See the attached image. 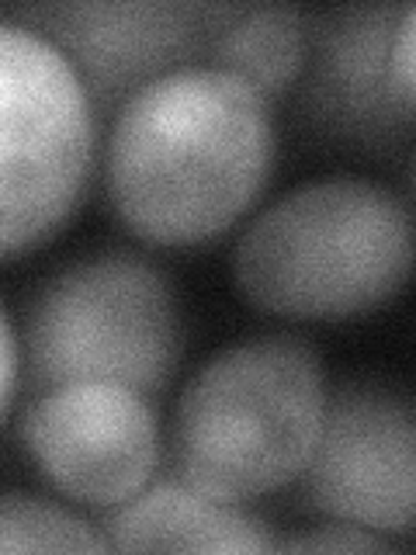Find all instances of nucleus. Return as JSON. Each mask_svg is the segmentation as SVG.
Wrapping results in <instances>:
<instances>
[{
	"label": "nucleus",
	"mask_w": 416,
	"mask_h": 555,
	"mask_svg": "<svg viewBox=\"0 0 416 555\" xmlns=\"http://www.w3.org/2000/svg\"><path fill=\"white\" fill-rule=\"evenodd\" d=\"M22 438L52 486L94 507H121L146 490L160 459L153 406L118 382H69L42 392Z\"/></svg>",
	"instance_id": "6"
},
{
	"label": "nucleus",
	"mask_w": 416,
	"mask_h": 555,
	"mask_svg": "<svg viewBox=\"0 0 416 555\" xmlns=\"http://www.w3.org/2000/svg\"><path fill=\"white\" fill-rule=\"evenodd\" d=\"M0 548L17 552H108L112 542L101 538L87 520L56 503L28 493H8L0 511Z\"/></svg>",
	"instance_id": "12"
},
{
	"label": "nucleus",
	"mask_w": 416,
	"mask_h": 555,
	"mask_svg": "<svg viewBox=\"0 0 416 555\" xmlns=\"http://www.w3.org/2000/svg\"><path fill=\"white\" fill-rule=\"evenodd\" d=\"M410 181H413V191H416V153H413V167H410Z\"/></svg>",
	"instance_id": "16"
},
{
	"label": "nucleus",
	"mask_w": 416,
	"mask_h": 555,
	"mask_svg": "<svg viewBox=\"0 0 416 555\" xmlns=\"http://www.w3.org/2000/svg\"><path fill=\"white\" fill-rule=\"evenodd\" d=\"M406 8H343L316 28V66L306 91L309 115L351 139H392L416 118L395 80L392 42Z\"/></svg>",
	"instance_id": "9"
},
{
	"label": "nucleus",
	"mask_w": 416,
	"mask_h": 555,
	"mask_svg": "<svg viewBox=\"0 0 416 555\" xmlns=\"http://www.w3.org/2000/svg\"><path fill=\"white\" fill-rule=\"evenodd\" d=\"M392 66H395V80L406 91V98L416 104V4L403 11L395 28V42H392Z\"/></svg>",
	"instance_id": "14"
},
{
	"label": "nucleus",
	"mask_w": 416,
	"mask_h": 555,
	"mask_svg": "<svg viewBox=\"0 0 416 555\" xmlns=\"http://www.w3.org/2000/svg\"><path fill=\"white\" fill-rule=\"evenodd\" d=\"M181 354L170 282L132 254H98L49 278L28 317L31 382H118L156 392Z\"/></svg>",
	"instance_id": "4"
},
{
	"label": "nucleus",
	"mask_w": 416,
	"mask_h": 555,
	"mask_svg": "<svg viewBox=\"0 0 416 555\" xmlns=\"http://www.w3.org/2000/svg\"><path fill=\"white\" fill-rule=\"evenodd\" d=\"M302 476L316 511L358 528L406 531L416 525V413L392 392L343 386L326 399Z\"/></svg>",
	"instance_id": "7"
},
{
	"label": "nucleus",
	"mask_w": 416,
	"mask_h": 555,
	"mask_svg": "<svg viewBox=\"0 0 416 555\" xmlns=\"http://www.w3.org/2000/svg\"><path fill=\"white\" fill-rule=\"evenodd\" d=\"M108 542L121 552H271L277 542L257 517L191 482H160L108 517Z\"/></svg>",
	"instance_id": "10"
},
{
	"label": "nucleus",
	"mask_w": 416,
	"mask_h": 555,
	"mask_svg": "<svg viewBox=\"0 0 416 555\" xmlns=\"http://www.w3.org/2000/svg\"><path fill=\"white\" fill-rule=\"evenodd\" d=\"M233 4H56L25 11L56 42L101 101L132 98L146 83L212 49Z\"/></svg>",
	"instance_id": "8"
},
{
	"label": "nucleus",
	"mask_w": 416,
	"mask_h": 555,
	"mask_svg": "<svg viewBox=\"0 0 416 555\" xmlns=\"http://www.w3.org/2000/svg\"><path fill=\"white\" fill-rule=\"evenodd\" d=\"M0 222L14 257L69 216L94 153L87 83L31 25H0Z\"/></svg>",
	"instance_id": "5"
},
{
	"label": "nucleus",
	"mask_w": 416,
	"mask_h": 555,
	"mask_svg": "<svg viewBox=\"0 0 416 555\" xmlns=\"http://www.w3.org/2000/svg\"><path fill=\"white\" fill-rule=\"evenodd\" d=\"M268 98L216 66H181L135 91L108 139V195L132 233L198 243L222 233L268 178Z\"/></svg>",
	"instance_id": "1"
},
{
	"label": "nucleus",
	"mask_w": 416,
	"mask_h": 555,
	"mask_svg": "<svg viewBox=\"0 0 416 555\" xmlns=\"http://www.w3.org/2000/svg\"><path fill=\"white\" fill-rule=\"evenodd\" d=\"M416 264V222L403 198L364 178L288 191L239 236L233 274L277 317L337 320L375 309Z\"/></svg>",
	"instance_id": "2"
},
{
	"label": "nucleus",
	"mask_w": 416,
	"mask_h": 555,
	"mask_svg": "<svg viewBox=\"0 0 416 555\" xmlns=\"http://www.w3.org/2000/svg\"><path fill=\"white\" fill-rule=\"evenodd\" d=\"M323 416V364L306 340H239L181 392L173 416L181 479L219 500L271 493L306 473Z\"/></svg>",
	"instance_id": "3"
},
{
	"label": "nucleus",
	"mask_w": 416,
	"mask_h": 555,
	"mask_svg": "<svg viewBox=\"0 0 416 555\" xmlns=\"http://www.w3.org/2000/svg\"><path fill=\"white\" fill-rule=\"evenodd\" d=\"M14 392H17V334H14V320L4 317V410L14 406Z\"/></svg>",
	"instance_id": "15"
},
{
	"label": "nucleus",
	"mask_w": 416,
	"mask_h": 555,
	"mask_svg": "<svg viewBox=\"0 0 416 555\" xmlns=\"http://www.w3.org/2000/svg\"><path fill=\"white\" fill-rule=\"evenodd\" d=\"M277 548H291V552H381L389 548V542L381 538L361 531L358 525L351 528H320V531H309L299 538H288V542H277Z\"/></svg>",
	"instance_id": "13"
},
{
	"label": "nucleus",
	"mask_w": 416,
	"mask_h": 555,
	"mask_svg": "<svg viewBox=\"0 0 416 555\" xmlns=\"http://www.w3.org/2000/svg\"><path fill=\"white\" fill-rule=\"evenodd\" d=\"M306 60L302 14L285 4L236 8L208 49V66L236 74L264 98L282 94Z\"/></svg>",
	"instance_id": "11"
}]
</instances>
